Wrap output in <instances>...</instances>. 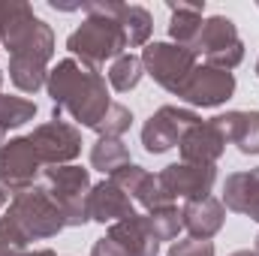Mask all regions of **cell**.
Instances as JSON below:
<instances>
[{
  "mask_svg": "<svg viewBox=\"0 0 259 256\" xmlns=\"http://www.w3.org/2000/svg\"><path fill=\"white\" fill-rule=\"evenodd\" d=\"M0 46L9 52V81L21 94H36L49 81L55 33L30 3H0Z\"/></svg>",
  "mask_w": 259,
  "mask_h": 256,
  "instance_id": "1",
  "label": "cell"
},
{
  "mask_svg": "<svg viewBox=\"0 0 259 256\" xmlns=\"http://www.w3.org/2000/svg\"><path fill=\"white\" fill-rule=\"evenodd\" d=\"M46 91L55 103L52 121H64V115H69L75 124L94 130L112 106L103 72L78 64L75 58L58 61L55 69H49Z\"/></svg>",
  "mask_w": 259,
  "mask_h": 256,
  "instance_id": "2",
  "label": "cell"
},
{
  "mask_svg": "<svg viewBox=\"0 0 259 256\" xmlns=\"http://www.w3.org/2000/svg\"><path fill=\"white\" fill-rule=\"evenodd\" d=\"M66 49L72 52V58L78 64L100 69V66L118 61L121 55H127V39H124V30H121L118 18L88 15L66 36Z\"/></svg>",
  "mask_w": 259,
  "mask_h": 256,
  "instance_id": "3",
  "label": "cell"
},
{
  "mask_svg": "<svg viewBox=\"0 0 259 256\" xmlns=\"http://www.w3.org/2000/svg\"><path fill=\"white\" fill-rule=\"evenodd\" d=\"M6 217L18 226V232L27 241H46V238H55L66 229L64 211L42 187H30V190L12 196Z\"/></svg>",
  "mask_w": 259,
  "mask_h": 256,
  "instance_id": "4",
  "label": "cell"
},
{
  "mask_svg": "<svg viewBox=\"0 0 259 256\" xmlns=\"http://www.w3.org/2000/svg\"><path fill=\"white\" fill-rule=\"evenodd\" d=\"M91 187H94L91 184V169H81V166H72V163L42 169V190L64 211L66 226H84L91 220V214H88Z\"/></svg>",
  "mask_w": 259,
  "mask_h": 256,
  "instance_id": "5",
  "label": "cell"
},
{
  "mask_svg": "<svg viewBox=\"0 0 259 256\" xmlns=\"http://www.w3.org/2000/svg\"><path fill=\"white\" fill-rule=\"evenodd\" d=\"M190 52L196 58H202L205 66L226 69V72H232L244 61V42L238 36V27L226 15H211L202 21V30H199Z\"/></svg>",
  "mask_w": 259,
  "mask_h": 256,
  "instance_id": "6",
  "label": "cell"
},
{
  "mask_svg": "<svg viewBox=\"0 0 259 256\" xmlns=\"http://www.w3.org/2000/svg\"><path fill=\"white\" fill-rule=\"evenodd\" d=\"M142 66H145V75H151L163 91L178 97L187 78L193 75V69L199 66V58L190 49L175 42H151L142 52Z\"/></svg>",
  "mask_w": 259,
  "mask_h": 256,
  "instance_id": "7",
  "label": "cell"
},
{
  "mask_svg": "<svg viewBox=\"0 0 259 256\" xmlns=\"http://www.w3.org/2000/svg\"><path fill=\"white\" fill-rule=\"evenodd\" d=\"M42 169L46 163L39 160L30 136L9 139L0 148V187L9 196H18V193L36 187V181L42 178Z\"/></svg>",
  "mask_w": 259,
  "mask_h": 256,
  "instance_id": "8",
  "label": "cell"
},
{
  "mask_svg": "<svg viewBox=\"0 0 259 256\" xmlns=\"http://www.w3.org/2000/svg\"><path fill=\"white\" fill-rule=\"evenodd\" d=\"M202 118L193 109L184 106H160L142 127V145L148 154H166L172 148L181 145V139L187 136V130L196 127Z\"/></svg>",
  "mask_w": 259,
  "mask_h": 256,
  "instance_id": "9",
  "label": "cell"
},
{
  "mask_svg": "<svg viewBox=\"0 0 259 256\" xmlns=\"http://www.w3.org/2000/svg\"><path fill=\"white\" fill-rule=\"evenodd\" d=\"M232 94H235V75L232 72L199 64L193 69V75L187 78V84L181 88L178 100H184L190 109H217Z\"/></svg>",
  "mask_w": 259,
  "mask_h": 256,
  "instance_id": "10",
  "label": "cell"
},
{
  "mask_svg": "<svg viewBox=\"0 0 259 256\" xmlns=\"http://www.w3.org/2000/svg\"><path fill=\"white\" fill-rule=\"evenodd\" d=\"M30 142L46 166H69L81 154V133L66 121H46L33 127Z\"/></svg>",
  "mask_w": 259,
  "mask_h": 256,
  "instance_id": "11",
  "label": "cell"
},
{
  "mask_svg": "<svg viewBox=\"0 0 259 256\" xmlns=\"http://www.w3.org/2000/svg\"><path fill=\"white\" fill-rule=\"evenodd\" d=\"M160 184L172 196V202H193V199H205L214 190L217 181V166H193V163H172L166 166L160 175Z\"/></svg>",
  "mask_w": 259,
  "mask_h": 256,
  "instance_id": "12",
  "label": "cell"
},
{
  "mask_svg": "<svg viewBox=\"0 0 259 256\" xmlns=\"http://www.w3.org/2000/svg\"><path fill=\"white\" fill-rule=\"evenodd\" d=\"M226 136L217 130L214 121H199L196 127L187 130V136L181 139L178 151H181V163H193V166H217V160L226 151Z\"/></svg>",
  "mask_w": 259,
  "mask_h": 256,
  "instance_id": "13",
  "label": "cell"
},
{
  "mask_svg": "<svg viewBox=\"0 0 259 256\" xmlns=\"http://www.w3.org/2000/svg\"><path fill=\"white\" fill-rule=\"evenodd\" d=\"M226 223V208L217 196H205L181 205V226L190 232V238L211 241Z\"/></svg>",
  "mask_w": 259,
  "mask_h": 256,
  "instance_id": "14",
  "label": "cell"
},
{
  "mask_svg": "<svg viewBox=\"0 0 259 256\" xmlns=\"http://www.w3.org/2000/svg\"><path fill=\"white\" fill-rule=\"evenodd\" d=\"M88 214L91 220L97 223H118V220H127L136 214V202L130 199L121 187H115L109 178L103 184H94L91 196H88Z\"/></svg>",
  "mask_w": 259,
  "mask_h": 256,
  "instance_id": "15",
  "label": "cell"
},
{
  "mask_svg": "<svg viewBox=\"0 0 259 256\" xmlns=\"http://www.w3.org/2000/svg\"><path fill=\"white\" fill-rule=\"evenodd\" d=\"M223 208L244 214L259 223V166L247 172H232L223 181Z\"/></svg>",
  "mask_w": 259,
  "mask_h": 256,
  "instance_id": "16",
  "label": "cell"
},
{
  "mask_svg": "<svg viewBox=\"0 0 259 256\" xmlns=\"http://www.w3.org/2000/svg\"><path fill=\"white\" fill-rule=\"evenodd\" d=\"M217 130L226 136L229 145H235L241 154L253 157L259 154V112H223L217 118H211Z\"/></svg>",
  "mask_w": 259,
  "mask_h": 256,
  "instance_id": "17",
  "label": "cell"
},
{
  "mask_svg": "<svg viewBox=\"0 0 259 256\" xmlns=\"http://www.w3.org/2000/svg\"><path fill=\"white\" fill-rule=\"evenodd\" d=\"M106 235L115 238L127 250V256H157L160 253V241L151 235V229L145 223V214H133L127 220L112 223Z\"/></svg>",
  "mask_w": 259,
  "mask_h": 256,
  "instance_id": "18",
  "label": "cell"
},
{
  "mask_svg": "<svg viewBox=\"0 0 259 256\" xmlns=\"http://www.w3.org/2000/svg\"><path fill=\"white\" fill-rule=\"evenodd\" d=\"M169 36L175 46H184V49H193L196 36L202 30V12H205V3H169Z\"/></svg>",
  "mask_w": 259,
  "mask_h": 256,
  "instance_id": "19",
  "label": "cell"
},
{
  "mask_svg": "<svg viewBox=\"0 0 259 256\" xmlns=\"http://www.w3.org/2000/svg\"><path fill=\"white\" fill-rule=\"evenodd\" d=\"M33 118H36V103L24 100V97H6L3 94V72H0V148L6 145L9 130L24 127Z\"/></svg>",
  "mask_w": 259,
  "mask_h": 256,
  "instance_id": "20",
  "label": "cell"
},
{
  "mask_svg": "<svg viewBox=\"0 0 259 256\" xmlns=\"http://www.w3.org/2000/svg\"><path fill=\"white\" fill-rule=\"evenodd\" d=\"M118 24L124 30V39H127V49H139L151 39L154 33V18L145 6H136V3H124L121 15H118Z\"/></svg>",
  "mask_w": 259,
  "mask_h": 256,
  "instance_id": "21",
  "label": "cell"
},
{
  "mask_svg": "<svg viewBox=\"0 0 259 256\" xmlns=\"http://www.w3.org/2000/svg\"><path fill=\"white\" fill-rule=\"evenodd\" d=\"M133 163L130 160V148L121 139H97L94 148H91V166L103 175H112L118 172L121 166Z\"/></svg>",
  "mask_w": 259,
  "mask_h": 256,
  "instance_id": "22",
  "label": "cell"
},
{
  "mask_svg": "<svg viewBox=\"0 0 259 256\" xmlns=\"http://www.w3.org/2000/svg\"><path fill=\"white\" fill-rule=\"evenodd\" d=\"M145 75V66H142V58L139 55H121L118 61H112L109 66V84L118 91V94H130L133 88H139Z\"/></svg>",
  "mask_w": 259,
  "mask_h": 256,
  "instance_id": "23",
  "label": "cell"
},
{
  "mask_svg": "<svg viewBox=\"0 0 259 256\" xmlns=\"http://www.w3.org/2000/svg\"><path fill=\"white\" fill-rule=\"evenodd\" d=\"M145 223L151 229V235L157 241H175L178 232L184 229L181 226V208L178 205H163V208H154L145 214Z\"/></svg>",
  "mask_w": 259,
  "mask_h": 256,
  "instance_id": "24",
  "label": "cell"
},
{
  "mask_svg": "<svg viewBox=\"0 0 259 256\" xmlns=\"http://www.w3.org/2000/svg\"><path fill=\"white\" fill-rule=\"evenodd\" d=\"M130 127H133V112H130L127 106H121V103H112L109 112H106V115L100 118V124L94 127V133H97L100 139H121Z\"/></svg>",
  "mask_w": 259,
  "mask_h": 256,
  "instance_id": "25",
  "label": "cell"
},
{
  "mask_svg": "<svg viewBox=\"0 0 259 256\" xmlns=\"http://www.w3.org/2000/svg\"><path fill=\"white\" fill-rule=\"evenodd\" d=\"M27 238L18 232V226L3 214L0 217V256H27L30 250H27Z\"/></svg>",
  "mask_w": 259,
  "mask_h": 256,
  "instance_id": "26",
  "label": "cell"
},
{
  "mask_svg": "<svg viewBox=\"0 0 259 256\" xmlns=\"http://www.w3.org/2000/svg\"><path fill=\"white\" fill-rule=\"evenodd\" d=\"M214 244L211 241H202V238H181L169 247L166 256H214Z\"/></svg>",
  "mask_w": 259,
  "mask_h": 256,
  "instance_id": "27",
  "label": "cell"
},
{
  "mask_svg": "<svg viewBox=\"0 0 259 256\" xmlns=\"http://www.w3.org/2000/svg\"><path fill=\"white\" fill-rule=\"evenodd\" d=\"M91 256H127V250H124L115 238L106 235V238H100V241L91 247Z\"/></svg>",
  "mask_w": 259,
  "mask_h": 256,
  "instance_id": "28",
  "label": "cell"
},
{
  "mask_svg": "<svg viewBox=\"0 0 259 256\" xmlns=\"http://www.w3.org/2000/svg\"><path fill=\"white\" fill-rule=\"evenodd\" d=\"M27 256H58L55 250H49V247H42V250H30Z\"/></svg>",
  "mask_w": 259,
  "mask_h": 256,
  "instance_id": "29",
  "label": "cell"
},
{
  "mask_svg": "<svg viewBox=\"0 0 259 256\" xmlns=\"http://www.w3.org/2000/svg\"><path fill=\"white\" fill-rule=\"evenodd\" d=\"M6 202H9V193H6V190H3V187H0V208H3Z\"/></svg>",
  "mask_w": 259,
  "mask_h": 256,
  "instance_id": "30",
  "label": "cell"
},
{
  "mask_svg": "<svg viewBox=\"0 0 259 256\" xmlns=\"http://www.w3.org/2000/svg\"><path fill=\"white\" fill-rule=\"evenodd\" d=\"M232 256H259V253H256V250H235Z\"/></svg>",
  "mask_w": 259,
  "mask_h": 256,
  "instance_id": "31",
  "label": "cell"
},
{
  "mask_svg": "<svg viewBox=\"0 0 259 256\" xmlns=\"http://www.w3.org/2000/svg\"><path fill=\"white\" fill-rule=\"evenodd\" d=\"M256 253H259V235H256Z\"/></svg>",
  "mask_w": 259,
  "mask_h": 256,
  "instance_id": "32",
  "label": "cell"
},
{
  "mask_svg": "<svg viewBox=\"0 0 259 256\" xmlns=\"http://www.w3.org/2000/svg\"><path fill=\"white\" fill-rule=\"evenodd\" d=\"M256 75H259V61H256Z\"/></svg>",
  "mask_w": 259,
  "mask_h": 256,
  "instance_id": "33",
  "label": "cell"
}]
</instances>
